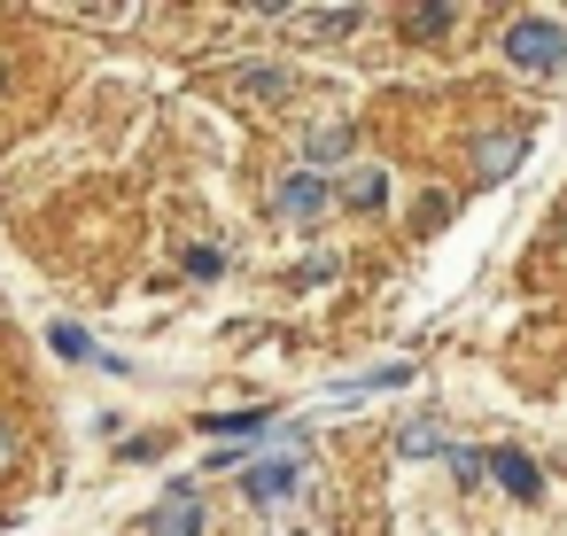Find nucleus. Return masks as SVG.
Instances as JSON below:
<instances>
[{"mask_svg":"<svg viewBox=\"0 0 567 536\" xmlns=\"http://www.w3.org/2000/svg\"><path fill=\"white\" fill-rule=\"evenodd\" d=\"M505 63L551 79V71L567 63V32H559V17H513V24H505Z\"/></svg>","mask_w":567,"mask_h":536,"instance_id":"obj_1","label":"nucleus"},{"mask_svg":"<svg viewBox=\"0 0 567 536\" xmlns=\"http://www.w3.org/2000/svg\"><path fill=\"white\" fill-rule=\"evenodd\" d=\"M148 536H203V497H195V482H172V489L156 497Z\"/></svg>","mask_w":567,"mask_h":536,"instance_id":"obj_2","label":"nucleus"},{"mask_svg":"<svg viewBox=\"0 0 567 536\" xmlns=\"http://www.w3.org/2000/svg\"><path fill=\"white\" fill-rule=\"evenodd\" d=\"M319 210H327V179H319V172L280 179V218H288V226H311Z\"/></svg>","mask_w":567,"mask_h":536,"instance_id":"obj_3","label":"nucleus"},{"mask_svg":"<svg viewBox=\"0 0 567 536\" xmlns=\"http://www.w3.org/2000/svg\"><path fill=\"white\" fill-rule=\"evenodd\" d=\"M489 474H497L520 505H536V497H544V474H536V458H528V451H489Z\"/></svg>","mask_w":567,"mask_h":536,"instance_id":"obj_4","label":"nucleus"},{"mask_svg":"<svg viewBox=\"0 0 567 536\" xmlns=\"http://www.w3.org/2000/svg\"><path fill=\"white\" fill-rule=\"evenodd\" d=\"M296 482H303V466H296V458H257V466L241 474V489H249L257 505H272V497H288Z\"/></svg>","mask_w":567,"mask_h":536,"instance_id":"obj_5","label":"nucleus"},{"mask_svg":"<svg viewBox=\"0 0 567 536\" xmlns=\"http://www.w3.org/2000/svg\"><path fill=\"white\" fill-rule=\"evenodd\" d=\"M520 156H528V141H520V133H489V141L474 148V172H482V179H513V172H520Z\"/></svg>","mask_w":567,"mask_h":536,"instance_id":"obj_6","label":"nucleus"},{"mask_svg":"<svg viewBox=\"0 0 567 536\" xmlns=\"http://www.w3.org/2000/svg\"><path fill=\"white\" fill-rule=\"evenodd\" d=\"M203 427H210V435H234V443H249V435H272L280 420H272V412H203Z\"/></svg>","mask_w":567,"mask_h":536,"instance_id":"obj_7","label":"nucleus"},{"mask_svg":"<svg viewBox=\"0 0 567 536\" xmlns=\"http://www.w3.org/2000/svg\"><path fill=\"white\" fill-rule=\"evenodd\" d=\"M381 195H389L381 164H358V172H350V187H342V203H350V210H381Z\"/></svg>","mask_w":567,"mask_h":536,"instance_id":"obj_8","label":"nucleus"},{"mask_svg":"<svg viewBox=\"0 0 567 536\" xmlns=\"http://www.w3.org/2000/svg\"><path fill=\"white\" fill-rule=\"evenodd\" d=\"M396 451H404V458H427V451H443V427H435V420H404V427H396Z\"/></svg>","mask_w":567,"mask_h":536,"instance_id":"obj_9","label":"nucleus"},{"mask_svg":"<svg viewBox=\"0 0 567 536\" xmlns=\"http://www.w3.org/2000/svg\"><path fill=\"white\" fill-rule=\"evenodd\" d=\"M48 342H55V358H71V365H79V358H102V350L86 342V327H71V319H55V327H48Z\"/></svg>","mask_w":567,"mask_h":536,"instance_id":"obj_10","label":"nucleus"},{"mask_svg":"<svg viewBox=\"0 0 567 536\" xmlns=\"http://www.w3.org/2000/svg\"><path fill=\"white\" fill-rule=\"evenodd\" d=\"M458 24V9H412V32L420 40H435V32H451Z\"/></svg>","mask_w":567,"mask_h":536,"instance_id":"obj_11","label":"nucleus"},{"mask_svg":"<svg viewBox=\"0 0 567 536\" xmlns=\"http://www.w3.org/2000/svg\"><path fill=\"white\" fill-rule=\"evenodd\" d=\"M443 458H451V474H458V482H482V466H489L482 451H443Z\"/></svg>","mask_w":567,"mask_h":536,"instance_id":"obj_12","label":"nucleus"},{"mask_svg":"<svg viewBox=\"0 0 567 536\" xmlns=\"http://www.w3.org/2000/svg\"><path fill=\"white\" fill-rule=\"evenodd\" d=\"M311 156H319V164H334V156H350V133H319V141H311Z\"/></svg>","mask_w":567,"mask_h":536,"instance_id":"obj_13","label":"nucleus"},{"mask_svg":"<svg viewBox=\"0 0 567 536\" xmlns=\"http://www.w3.org/2000/svg\"><path fill=\"white\" fill-rule=\"evenodd\" d=\"M443 210H451L443 195H420V203H412V226H443Z\"/></svg>","mask_w":567,"mask_h":536,"instance_id":"obj_14","label":"nucleus"},{"mask_svg":"<svg viewBox=\"0 0 567 536\" xmlns=\"http://www.w3.org/2000/svg\"><path fill=\"white\" fill-rule=\"evenodd\" d=\"M9 466H17V427L0 420V474H9Z\"/></svg>","mask_w":567,"mask_h":536,"instance_id":"obj_15","label":"nucleus"}]
</instances>
